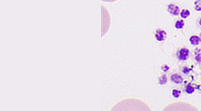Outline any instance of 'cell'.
I'll use <instances>...</instances> for the list:
<instances>
[{
  "label": "cell",
  "instance_id": "obj_1",
  "mask_svg": "<svg viewBox=\"0 0 201 111\" xmlns=\"http://www.w3.org/2000/svg\"><path fill=\"white\" fill-rule=\"evenodd\" d=\"M190 54V51L189 49L186 48H182L180 49L177 53V57L180 61H186L188 59Z\"/></svg>",
  "mask_w": 201,
  "mask_h": 111
},
{
  "label": "cell",
  "instance_id": "obj_2",
  "mask_svg": "<svg viewBox=\"0 0 201 111\" xmlns=\"http://www.w3.org/2000/svg\"><path fill=\"white\" fill-rule=\"evenodd\" d=\"M154 37L157 41L162 42L166 40L167 37V33L164 30L158 29L154 33Z\"/></svg>",
  "mask_w": 201,
  "mask_h": 111
},
{
  "label": "cell",
  "instance_id": "obj_3",
  "mask_svg": "<svg viewBox=\"0 0 201 111\" xmlns=\"http://www.w3.org/2000/svg\"><path fill=\"white\" fill-rule=\"evenodd\" d=\"M167 11L171 15L178 16L180 13V7L174 4H170L167 6Z\"/></svg>",
  "mask_w": 201,
  "mask_h": 111
},
{
  "label": "cell",
  "instance_id": "obj_4",
  "mask_svg": "<svg viewBox=\"0 0 201 111\" xmlns=\"http://www.w3.org/2000/svg\"><path fill=\"white\" fill-rule=\"evenodd\" d=\"M171 79L172 82L177 84H182L184 80L182 76L177 73L173 74L171 76Z\"/></svg>",
  "mask_w": 201,
  "mask_h": 111
},
{
  "label": "cell",
  "instance_id": "obj_5",
  "mask_svg": "<svg viewBox=\"0 0 201 111\" xmlns=\"http://www.w3.org/2000/svg\"><path fill=\"white\" fill-rule=\"evenodd\" d=\"M189 41L192 45L196 46L199 44L201 41V39L198 36L193 35L190 37Z\"/></svg>",
  "mask_w": 201,
  "mask_h": 111
},
{
  "label": "cell",
  "instance_id": "obj_6",
  "mask_svg": "<svg viewBox=\"0 0 201 111\" xmlns=\"http://www.w3.org/2000/svg\"><path fill=\"white\" fill-rule=\"evenodd\" d=\"M185 22L183 19L178 20L175 23V27L177 29H182L185 26Z\"/></svg>",
  "mask_w": 201,
  "mask_h": 111
},
{
  "label": "cell",
  "instance_id": "obj_7",
  "mask_svg": "<svg viewBox=\"0 0 201 111\" xmlns=\"http://www.w3.org/2000/svg\"><path fill=\"white\" fill-rule=\"evenodd\" d=\"M180 16L183 19H186L190 15V12L189 10L187 9H183L180 13Z\"/></svg>",
  "mask_w": 201,
  "mask_h": 111
},
{
  "label": "cell",
  "instance_id": "obj_8",
  "mask_svg": "<svg viewBox=\"0 0 201 111\" xmlns=\"http://www.w3.org/2000/svg\"><path fill=\"white\" fill-rule=\"evenodd\" d=\"M158 80H159V84L161 85H165L167 82V76L165 75H162L159 77Z\"/></svg>",
  "mask_w": 201,
  "mask_h": 111
},
{
  "label": "cell",
  "instance_id": "obj_9",
  "mask_svg": "<svg viewBox=\"0 0 201 111\" xmlns=\"http://www.w3.org/2000/svg\"><path fill=\"white\" fill-rule=\"evenodd\" d=\"M181 93L182 92H181V91L180 90H177V89H174L172 91V96L175 98H180Z\"/></svg>",
  "mask_w": 201,
  "mask_h": 111
},
{
  "label": "cell",
  "instance_id": "obj_10",
  "mask_svg": "<svg viewBox=\"0 0 201 111\" xmlns=\"http://www.w3.org/2000/svg\"><path fill=\"white\" fill-rule=\"evenodd\" d=\"M194 9L197 11H201V0L196 1L194 3Z\"/></svg>",
  "mask_w": 201,
  "mask_h": 111
},
{
  "label": "cell",
  "instance_id": "obj_11",
  "mask_svg": "<svg viewBox=\"0 0 201 111\" xmlns=\"http://www.w3.org/2000/svg\"><path fill=\"white\" fill-rule=\"evenodd\" d=\"M186 92L188 94H192L195 92V88L190 84H188L186 88Z\"/></svg>",
  "mask_w": 201,
  "mask_h": 111
},
{
  "label": "cell",
  "instance_id": "obj_12",
  "mask_svg": "<svg viewBox=\"0 0 201 111\" xmlns=\"http://www.w3.org/2000/svg\"><path fill=\"white\" fill-rule=\"evenodd\" d=\"M169 67L167 65H163L161 67V69L165 72H166L167 71H169Z\"/></svg>",
  "mask_w": 201,
  "mask_h": 111
},
{
  "label": "cell",
  "instance_id": "obj_13",
  "mask_svg": "<svg viewBox=\"0 0 201 111\" xmlns=\"http://www.w3.org/2000/svg\"><path fill=\"white\" fill-rule=\"evenodd\" d=\"M190 69L187 67H184L183 70V73H184V74H188V73H189V72H190Z\"/></svg>",
  "mask_w": 201,
  "mask_h": 111
},
{
  "label": "cell",
  "instance_id": "obj_14",
  "mask_svg": "<svg viewBox=\"0 0 201 111\" xmlns=\"http://www.w3.org/2000/svg\"><path fill=\"white\" fill-rule=\"evenodd\" d=\"M198 24H199V25H200V26L201 27V17L199 20Z\"/></svg>",
  "mask_w": 201,
  "mask_h": 111
}]
</instances>
